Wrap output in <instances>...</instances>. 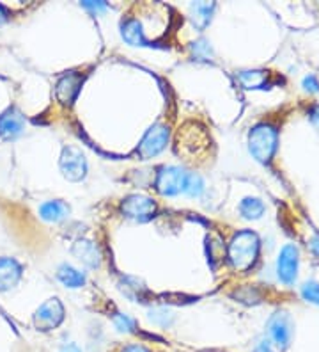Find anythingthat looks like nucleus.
Here are the masks:
<instances>
[{"mask_svg": "<svg viewBox=\"0 0 319 352\" xmlns=\"http://www.w3.org/2000/svg\"><path fill=\"white\" fill-rule=\"evenodd\" d=\"M257 253H259V239L250 230L236 233L231 241L229 250H227L229 262L238 271H245L250 265H254Z\"/></svg>", "mask_w": 319, "mask_h": 352, "instance_id": "1", "label": "nucleus"}, {"mask_svg": "<svg viewBox=\"0 0 319 352\" xmlns=\"http://www.w3.org/2000/svg\"><path fill=\"white\" fill-rule=\"evenodd\" d=\"M248 148L250 153L259 162H268L276 150V130L275 126L261 123L254 126L248 138Z\"/></svg>", "mask_w": 319, "mask_h": 352, "instance_id": "2", "label": "nucleus"}, {"mask_svg": "<svg viewBox=\"0 0 319 352\" xmlns=\"http://www.w3.org/2000/svg\"><path fill=\"white\" fill-rule=\"evenodd\" d=\"M188 173L176 166H162L158 169L156 176V190L162 196H176L183 192L185 184H187Z\"/></svg>", "mask_w": 319, "mask_h": 352, "instance_id": "3", "label": "nucleus"}, {"mask_svg": "<svg viewBox=\"0 0 319 352\" xmlns=\"http://www.w3.org/2000/svg\"><path fill=\"white\" fill-rule=\"evenodd\" d=\"M121 210L128 219L145 223V221L153 219L154 214H156V203L144 194H132V196L123 199Z\"/></svg>", "mask_w": 319, "mask_h": 352, "instance_id": "4", "label": "nucleus"}, {"mask_svg": "<svg viewBox=\"0 0 319 352\" xmlns=\"http://www.w3.org/2000/svg\"><path fill=\"white\" fill-rule=\"evenodd\" d=\"M34 327L43 333L56 329L62 324L64 320V306L59 299H48L47 302H43L34 314Z\"/></svg>", "mask_w": 319, "mask_h": 352, "instance_id": "5", "label": "nucleus"}, {"mask_svg": "<svg viewBox=\"0 0 319 352\" xmlns=\"http://www.w3.org/2000/svg\"><path fill=\"white\" fill-rule=\"evenodd\" d=\"M169 142V129L165 125H153L145 132L141 144L137 148V153L141 159H153L165 150Z\"/></svg>", "mask_w": 319, "mask_h": 352, "instance_id": "6", "label": "nucleus"}, {"mask_svg": "<svg viewBox=\"0 0 319 352\" xmlns=\"http://www.w3.org/2000/svg\"><path fill=\"white\" fill-rule=\"evenodd\" d=\"M60 171L69 182H80L87 175V160L78 148L66 146L60 155Z\"/></svg>", "mask_w": 319, "mask_h": 352, "instance_id": "7", "label": "nucleus"}, {"mask_svg": "<svg viewBox=\"0 0 319 352\" xmlns=\"http://www.w3.org/2000/svg\"><path fill=\"white\" fill-rule=\"evenodd\" d=\"M25 116L21 114L20 109L9 107L0 114V139L11 141L16 139L25 130Z\"/></svg>", "mask_w": 319, "mask_h": 352, "instance_id": "8", "label": "nucleus"}, {"mask_svg": "<svg viewBox=\"0 0 319 352\" xmlns=\"http://www.w3.org/2000/svg\"><path fill=\"white\" fill-rule=\"evenodd\" d=\"M82 84H84V75H80L78 72H69V74L62 75L56 87L57 100L64 105H71L80 93Z\"/></svg>", "mask_w": 319, "mask_h": 352, "instance_id": "9", "label": "nucleus"}, {"mask_svg": "<svg viewBox=\"0 0 319 352\" xmlns=\"http://www.w3.org/2000/svg\"><path fill=\"white\" fill-rule=\"evenodd\" d=\"M276 271H279V278H281L284 283L291 285L294 279H296V271H298V248L296 245H293V244L285 245L284 250L281 251L279 263H276Z\"/></svg>", "mask_w": 319, "mask_h": 352, "instance_id": "10", "label": "nucleus"}, {"mask_svg": "<svg viewBox=\"0 0 319 352\" xmlns=\"http://www.w3.org/2000/svg\"><path fill=\"white\" fill-rule=\"evenodd\" d=\"M21 274H23V267L20 262L9 256L0 258V292H8L16 287Z\"/></svg>", "mask_w": 319, "mask_h": 352, "instance_id": "11", "label": "nucleus"}, {"mask_svg": "<svg viewBox=\"0 0 319 352\" xmlns=\"http://www.w3.org/2000/svg\"><path fill=\"white\" fill-rule=\"evenodd\" d=\"M268 329L272 338L275 340V344L279 347L285 349L291 342V318L287 317V314H275L268 322Z\"/></svg>", "mask_w": 319, "mask_h": 352, "instance_id": "12", "label": "nucleus"}, {"mask_svg": "<svg viewBox=\"0 0 319 352\" xmlns=\"http://www.w3.org/2000/svg\"><path fill=\"white\" fill-rule=\"evenodd\" d=\"M73 254L84 265L91 267V269H96L102 263V254H99L98 245L91 241H85V239H80V241L75 242V245H73Z\"/></svg>", "mask_w": 319, "mask_h": 352, "instance_id": "13", "label": "nucleus"}, {"mask_svg": "<svg viewBox=\"0 0 319 352\" xmlns=\"http://www.w3.org/2000/svg\"><path fill=\"white\" fill-rule=\"evenodd\" d=\"M121 34L128 45L133 47H147L149 41L145 38V30L137 18H128L121 23Z\"/></svg>", "mask_w": 319, "mask_h": 352, "instance_id": "14", "label": "nucleus"}, {"mask_svg": "<svg viewBox=\"0 0 319 352\" xmlns=\"http://www.w3.org/2000/svg\"><path fill=\"white\" fill-rule=\"evenodd\" d=\"M39 215L43 221H48V223H60L69 215V206L60 199H54L39 206Z\"/></svg>", "mask_w": 319, "mask_h": 352, "instance_id": "15", "label": "nucleus"}, {"mask_svg": "<svg viewBox=\"0 0 319 352\" xmlns=\"http://www.w3.org/2000/svg\"><path fill=\"white\" fill-rule=\"evenodd\" d=\"M57 279H59L64 287H68V288H80L85 285V276L82 274L78 269L68 265V263H64V265L59 267V271H57Z\"/></svg>", "mask_w": 319, "mask_h": 352, "instance_id": "16", "label": "nucleus"}, {"mask_svg": "<svg viewBox=\"0 0 319 352\" xmlns=\"http://www.w3.org/2000/svg\"><path fill=\"white\" fill-rule=\"evenodd\" d=\"M215 11V4H208V2H196L191 4V22L197 29L204 30L208 23L211 22V14Z\"/></svg>", "mask_w": 319, "mask_h": 352, "instance_id": "17", "label": "nucleus"}, {"mask_svg": "<svg viewBox=\"0 0 319 352\" xmlns=\"http://www.w3.org/2000/svg\"><path fill=\"white\" fill-rule=\"evenodd\" d=\"M121 290L132 301H144L145 294H147V288L142 285V281L135 278H124L121 281Z\"/></svg>", "mask_w": 319, "mask_h": 352, "instance_id": "18", "label": "nucleus"}, {"mask_svg": "<svg viewBox=\"0 0 319 352\" xmlns=\"http://www.w3.org/2000/svg\"><path fill=\"white\" fill-rule=\"evenodd\" d=\"M239 212L245 219H259L264 212V205L257 198H245L239 205Z\"/></svg>", "mask_w": 319, "mask_h": 352, "instance_id": "19", "label": "nucleus"}, {"mask_svg": "<svg viewBox=\"0 0 319 352\" xmlns=\"http://www.w3.org/2000/svg\"><path fill=\"white\" fill-rule=\"evenodd\" d=\"M202 190H204V182H202V178L199 175H196V173H190L187 176V184H185L183 192L187 196H190V198H197V196L202 194Z\"/></svg>", "mask_w": 319, "mask_h": 352, "instance_id": "20", "label": "nucleus"}, {"mask_svg": "<svg viewBox=\"0 0 319 352\" xmlns=\"http://www.w3.org/2000/svg\"><path fill=\"white\" fill-rule=\"evenodd\" d=\"M114 324L117 331L121 333H135L137 324L132 317H128L126 314H115L114 315Z\"/></svg>", "mask_w": 319, "mask_h": 352, "instance_id": "21", "label": "nucleus"}, {"mask_svg": "<svg viewBox=\"0 0 319 352\" xmlns=\"http://www.w3.org/2000/svg\"><path fill=\"white\" fill-rule=\"evenodd\" d=\"M239 80L247 87H255L264 80V74L263 72H241L239 74Z\"/></svg>", "mask_w": 319, "mask_h": 352, "instance_id": "22", "label": "nucleus"}, {"mask_svg": "<svg viewBox=\"0 0 319 352\" xmlns=\"http://www.w3.org/2000/svg\"><path fill=\"white\" fill-rule=\"evenodd\" d=\"M302 294L307 301L319 305V285L318 283H305L302 288Z\"/></svg>", "mask_w": 319, "mask_h": 352, "instance_id": "23", "label": "nucleus"}, {"mask_svg": "<svg viewBox=\"0 0 319 352\" xmlns=\"http://www.w3.org/2000/svg\"><path fill=\"white\" fill-rule=\"evenodd\" d=\"M193 50H197V56L199 57H209L211 48H209V45L206 43V41H199V43H196Z\"/></svg>", "mask_w": 319, "mask_h": 352, "instance_id": "24", "label": "nucleus"}, {"mask_svg": "<svg viewBox=\"0 0 319 352\" xmlns=\"http://www.w3.org/2000/svg\"><path fill=\"white\" fill-rule=\"evenodd\" d=\"M82 6L87 9H91V11H94V13H98V11H105V9L108 8L105 2H82Z\"/></svg>", "mask_w": 319, "mask_h": 352, "instance_id": "25", "label": "nucleus"}, {"mask_svg": "<svg viewBox=\"0 0 319 352\" xmlns=\"http://www.w3.org/2000/svg\"><path fill=\"white\" fill-rule=\"evenodd\" d=\"M121 352H151L147 347L144 345H139V344H132V345H126Z\"/></svg>", "mask_w": 319, "mask_h": 352, "instance_id": "26", "label": "nucleus"}, {"mask_svg": "<svg viewBox=\"0 0 319 352\" xmlns=\"http://www.w3.org/2000/svg\"><path fill=\"white\" fill-rule=\"evenodd\" d=\"M311 120L312 123H314L316 129L319 130V105H316V107L311 111Z\"/></svg>", "mask_w": 319, "mask_h": 352, "instance_id": "27", "label": "nucleus"}, {"mask_svg": "<svg viewBox=\"0 0 319 352\" xmlns=\"http://www.w3.org/2000/svg\"><path fill=\"white\" fill-rule=\"evenodd\" d=\"M60 352H82V351L75 344H66L62 349H60Z\"/></svg>", "mask_w": 319, "mask_h": 352, "instance_id": "28", "label": "nucleus"}, {"mask_svg": "<svg viewBox=\"0 0 319 352\" xmlns=\"http://www.w3.org/2000/svg\"><path fill=\"white\" fill-rule=\"evenodd\" d=\"M8 22V11L0 6V25H4Z\"/></svg>", "mask_w": 319, "mask_h": 352, "instance_id": "29", "label": "nucleus"}, {"mask_svg": "<svg viewBox=\"0 0 319 352\" xmlns=\"http://www.w3.org/2000/svg\"><path fill=\"white\" fill-rule=\"evenodd\" d=\"M254 352H273V351H272V349H270V345H266V344H261L259 347L255 349Z\"/></svg>", "mask_w": 319, "mask_h": 352, "instance_id": "30", "label": "nucleus"}, {"mask_svg": "<svg viewBox=\"0 0 319 352\" xmlns=\"http://www.w3.org/2000/svg\"><path fill=\"white\" fill-rule=\"evenodd\" d=\"M312 248H314L316 253L319 254V235H318V236H314V239H312Z\"/></svg>", "mask_w": 319, "mask_h": 352, "instance_id": "31", "label": "nucleus"}]
</instances>
